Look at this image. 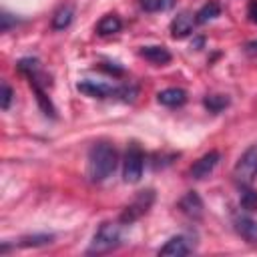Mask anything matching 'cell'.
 <instances>
[{
  "label": "cell",
  "instance_id": "17",
  "mask_svg": "<svg viewBox=\"0 0 257 257\" xmlns=\"http://www.w3.org/2000/svg\"><path fill=\"white\" fill-rule=\"evenodd\" d=\"M205 106L211 110V112H221L227 104H229V98L225 96V94H209V96H205Z\"/></svg>",
  "mask_w": 257,
  "mask_h": 257
},
{
  "label": "cell",
  "instance_id": "11",
  "mask_svg": "<svg viewBox=\"0 0 257 257\" xmlns=\"http://www.w3.org/2000/svg\"><path fill=\"white\" fill-rule=\"evenodd\" d=\"M179 207H181V211L185 213V215H189V217H201V213H203V201H201V197L195 193V191H191V193H187L181 201H179Z\"/></svg>",
  "mask_w": 257,
  "mask_h": 257
},
{
  "label": "cell",
  "instance_id": "14",
  "mask_svg": "<svg viewBox=\"0 0 257 257\" xmlns=\"http://www.w3.org/2000/svg\"><path fill=\"white\" fill-rule=\"evenodd\" d=\"M120 26H122V22H120V18H118L116 14H106V16H102V18L98 20L96 32H98L100 36H110V34H116V32L120 30Z\"/></svg>",
  "mask_w": 257,
  "mask_h": 257
},
{
  "label": "cell",
  "instance_id": "24",
  "mask_svg": "<svg viewBox=\"0 0 257 257\" xmlns=\"http://www.w3.org/2000/svg\"><path fill=\"white\" fill-rule=\"evenodd\" d=\"M0 18H2V32H6V30L10 28V24H12V22H16V20H12V18H10V14H6V12H4Z\"/></svg>",
  "mask_w": 257,
  "mask_h": 257
},
{
  "label": "cell",
  "instance_id": "1",
  "mask_svg": "<svg viewBox=\"0 0 257 257\" xmlns=\"http://www.w3.org/2000/svg\"><path fill=\"white\" fill-rule=\"evenodd\" d=\"M116 163H118V155H116L114 147L108 143H96L88 151V163H86L88 179L94 183L104 181L106 177H110L114 173Z\"/></svg>",
  "mask_w": 257,
  "mask_h": 257
},
{
  "label": "cell",
  "instance_id": "13",
  "mask_svg": "<svg viewBox=\"0 0 257 257\" xmlns=\"http://www.w3.org/2000/svg\"><path fill=\"white\" fill-rule=\"evenodd\" d=\"M235 231L247 241V243H257V223L249 217H237L235 219Z\"/></svg>",
  "mask_w": 257,
  "mask_h": 257
},
{
  "label": "cell",
  "instance_id": "6",
  "mask_svg": "<svg viewBox=\"0 0 257 257\" xmlns=\"http://www.w3.org/2000/svg\"><path fill=\"white\" fill-rule=\"evenodd\" d=\"M219 159H221L219 151H209V153H205L201 159H197V161L193 163V167H191V171H189V173H191V177H193V179H197V181H201V179L209 177V175L213 173V169L217 167Z\"/></svg>",
  "mask_w": 257,
  "mask_h": 257
},
{
  "label": "cell",
  "instance_id": "7",
  "mask_svg": "<svg viewBox=\"0 0 257 257\" xmlns=\"http://www.w3.org/2000/svg\"><path fill=\"white\" fill-rule=\"evenodd\" d=\"M195 24H197V18H193L191 12H181L171 22V36L173 38H185L193 32Z\"/></svg>",
  "mask_w": 257,
  "mask_h": 257
},
{
  "label": "cell",
  "instance_id": "10",
  "mask_svg": "<svg viewBox=\"0 0 257 257\" xmlns=\"http://www.w3.org/2000/svg\"><path fill=\"white\" fill-rule=\"evenodd\" d=\"M157 100L165 106H181L185 104L187 100V92L183 88H177V86H171V88H165L157 94Z\"/></svg>",
  "mask_w": 257,
  "mask_h": 257
},
{
  "label": "cell",
  "instance_id": "4",
  "mask_svg": "<svg viewBox=\"0 0 257 257\" xmlns=\"http://www.w3.org/2000/svg\"><path fill=\"white\" fill-rule=\"evenodd\" d=\"M235 177L239 183L249 185L257 179V143L249 147L235 165Z\"/></svg>",
  "mask_w": 257,
  "mask_h": 257
},
{
  "label": "cell",
  "instance_id": "3",
  "mask_svg": "<svg viewBox=\"0 0 257 257\" xmlns=\"http://www.w3.org/2000/svg\"><path fill=\"white\" fill-rule=\"evenodd\" d=\"M143 165H145V155L139 145H128L122 161V179L126 183H137L143 175Z\"/></svg>",
  "mask_w": 257,
  "mask_h": 257
},
{
  "label": "cell",
  "instance_id": "9",
  "mask_svg": "<svg viewBox=\"0 0 257 257\" xmlns=\"http://www.w3.org/2000/svg\"><path fill=\"white\" fill-rule=\"evenodd\" d=\"M191 251L187 239L183 235H177V237H171L161 249H159V255H165V257H181V255H187Z\"/></svg>",
  "mask_w": 257,
  "mask_h": 257
},
{
  "label": "cell",
  "instance_id": "15",
  "mask_svg": "<svg viewBox=\"0 0 257 257\" xmlns=\"http://www.w3.org/2000/svg\"><path fill=\"white\" fill-rule=\"evenodd\" d=\"M72 16H74L72 6H60L52 16V28L54 30H64L72 22Z\"/></svg>",
  "mask_w": 257,
  "mask_h": 257
},
{
  "label": "cell",
  "instance_id": "2",
  "mask_svg": "<svg viewBox=\"0 0 257 257\" xmlns=\"http://www.w3.org/2000/svg\"><path fill=\"white\" fill-rule=\"evenodd\" d=\"M118 243H120V225L118 223H102L96 229V233H94V237H92L86 253H90V255H102V253L112 251Z\"/></svg>",
  "mask_w": 257,
  "mask_h": 257
},
{
  "label": "cell",
  "instance_id": "22",
  "mask_svg": "<svg viewBox=\"0 0 257 257\" xmlns=\"http://www.w3.org/2000/svg\"><path fill=\"white\" fill-rule=\"evenodd\" d=\"M50 239H52L50 235H34V237H24L20 245H24V247H36V245H46V243H50Z\"/></svg>",
  "mask_w": 257,
  "mask_h": 257
},
{
  "label": "cell",
  "instance_id": "8",
  "mask_svg": "<svg viewBox=\"0 0 257 257\" xmlns=\"http://www.w3.org/2000/svg\"><path fill=\"white\" fill-rule=\"evenodd\" d=\"M78 90L88 94V96H94V98H106V96H112V94H118V88H112L104 82H96V80H82L78 82Z\"/></svg>",
  "mask_w": 257,
  "mask_h": 257
},
{
  "label": "cell",
  "instance_id": "5",
  "mask_svg": "<svg viewBox=\"0 0 257 257\" xmlns=\"http://www.w3.org/2000/svg\"><path fill=\"white\" fill-rule=\"evenodd\" d=\"M153 201H155V193H153L151 189L141 191V193L124 207V211H122V215H120V223H133V221H137L139 217H143V215L151 209Z\"/></svg>",
  "mask_w": 257,
  "mask_h": 257
},
{
  "label": "cell",
  "instance_id": "16",
  "mask_svg": "<svg viewBox=\"0 0 257 257\" xmlns=\"http://www.w3.org/2000/svg\"><path fill=\"white\" fill-rule=\"evenodd\" d=\"M219 12H221V6H219L215 0L207 2V4H205V6L195 14L197 24H203V22H207V20H213L215 16H219Z\"/></svg>",
  "mask_w": 257,
  "mask_h": 257
},
{
  "label": "cell",
  "instance_id": "12",
  "mask_svg": "<svg viewBox=\"0 0 257 257\" xmlns=\"http://www.w3.org/2000/svg\"><path fill=\"white\" fill-rule=\"evenodd\" d=\"M139 54L153 64H167L171 60V52L165 46H143Z\"/></svg>",
  "mask_w": 257,
  "mask_h": 257
},
{
  "label": "cell",
  "instance_id": "23",
  "mask_svg": "<svg viewBox=\"0 0 257 257\" xmlns=\"http://www.w3.org/2000/svg\"><path fill=\"white\" fill-rule=\"evenodd\" d=\"M247 16L253 24H257V0H251L249 6H247Z\"/></svg>",
  "mask_w": 257,
  "mask_h": 257
},
{
  "label": "cell",
  "instance_id": "25",
  "mask_svg": "<svg viewBox=\"0 0 257 257\" xmlns=\"http://www.w3.org/2000/svg\"><path fill=\"white\" fill-rule=\"evenodd\" d=\"M245 52H247L249 56H257V40H251V42H247V46H245Z\"/></svg>",
  "mask_w": 257,
  "mask_h": 257
},
{
  "label": "cell",
  "instance_id": "18",
  "mask_svg": "<svg viewBox=\"0 0 257 257\" xmlns=\"http://www.w3.org/2000/svg\"><path fill=\"white\" fill-rule=\"evenodd\" d=\"M32 86H34V92H36V100H38V104H40V108L44 110V114H50V116H54V106H52V102H50V98L46 96V92L36 84V82H30Z\"/></svg>",
  "mask_w": 257,
  "mask_h": 257
},
{
  "label": "cell",
  "instance_id": "21",
  "mask_svg": "<svg viewBox=\"0 0 257 257\" xmlns=\"http://www.w3.org/2000/svg\"><path fill=\"white\" fill-rule=\"evenodd\" d=\"M0 106H2V110H8V106H10V102H12V96H14V92H12V88L6 84V82H2V86H0Z\"/></svg>",
  "mask_w": 257,
  "mask_h": 257
},
{
  "label": "cell",
  "instance_id": "19",
  "mask_svg": "<svg viewBox=\"0 0 257 257\" xmlns=\"http://www.w3.org/2000/svg\"><path fill=\"white\" fill-rule=\"evenodd\" d=\"M139 2L147 12H163L175 4V0H139Z\"/></svg>",
  "mask_w": 257,
  "mask_h": 257
},
{
  "label": "cell",
  "instance_id": "20",
  "mask_svg": "<svg viewBox=\"0 0 257 257\" xmlns=\"http://www.w3.org/2000/svg\"><path fill=\"white\" fill-rule=\"evenodd\" d=\"M239 203H241V207L245 211H257V191L255 189H245L241 193Z\"/></svg>",
  "mask_w": 257,
  "mask_h": 257
}]
</instances>
